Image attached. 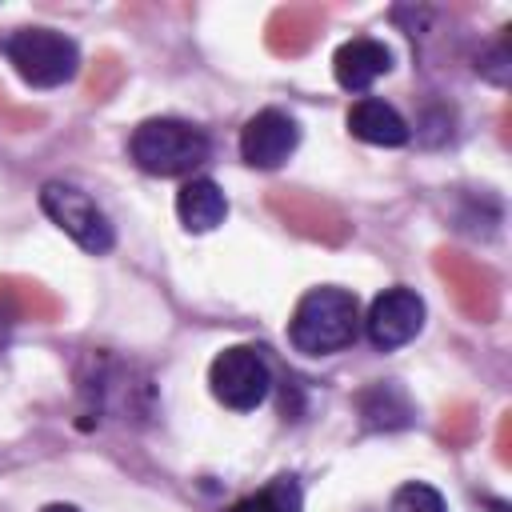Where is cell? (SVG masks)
I'll use <instances>...</instances> for the list:
<instances>
[{
	"label": "cell",
	"instance_id": "6da1fadb",
	"mask_svg": "<svg viewBox=\"0 0 512 512\" xmlns=\"http://www.w3.org/2000/svg\"><path fill=\"white\" fill-rule=\"evenodd\" d=\"M360 320L364 316H360L356 292L320 284L296 300L292 320H288V340L304 356H332L360 336Z\"/></svg>",
	"mask_w": 512,
	"mask_h": 512
},
{
	"label": "cell",
	"instance_id": "7a4b0ae2",
	"mask_svg": "<svg viewBox=\"0 0 512 512\" xmlns=\"http://www.w3.org/2000/svg\"><path fill=\"white\" fill-rule=\"evenodd\" d=\"M128 152H132L136 168H144L148 176H184L212 156V140L204 128H196L188 120L156 116V120L136 124Z\"/></svg>",
	"mask_w": 512,
	"mask_h": 512
},
{
	"label": "cell",
	"instance_id": "3957f363",
	"mask_svg": "<svg viewBox=\"0 0 512 512\" xmlns=\"http://www.w3.org/2000/svg\"><path fill=\"white\" fill-rule=\"evenodd\" d=\"M0 56L32 88H60L80 72V48L56 28H12L0 36Z\"/></svg>",
	"mask_w": 512,
	"mask_h": 512
},
{
	"label": "cell",
	"instance_id": "277c9868",
	"mask_svg": "<svg viewBox=\"0 0 512 512\" xmlns=\"http://www.w3.org/2000/svg\"><path fill=\"white\" fill-rule=\"evenodd\" d=\"M208 388H212V396L224 408L252 412L272 392V368H268V360H264L260 348L232 344V348H224V352L212 356V364H208Z\"/></svg>",
	"mask_w": 512,
	"mask_h": 512
},
{
	"label": "cell",
	"instance_id": "5b68a950",
	"mask_svg": "<svg viewBox=\"0 0 512 512\" xmlns=\"http://www.w3.org/2000/svg\"><path fill=\"white\" fill-rule=\"evenodd\" d=\"M40 208H44V216H48L64 236H72L84 252H92V256L112 252L116 232H112L108 216H104V212L96 208V200H92L88 192H80L76 184L48 180V184L40 188Z\"/></svg>",
	"mask_w": 512,
	"mask_h": 512
},
{
	"label": "cell",
	"instance_id": "8992f818",
	"mask_svg": "<svg viewBox=\"0 0 512 512\" xmlns=\"http://www.w3.org/2000/svg\"><path fill=\"white\" fill-rule=\"evenodd\" d=\"M360 324H364L368 340H372L380 352H392V348L416 340V332L424 328V300H420L412 288H404V284L384 288V292L368 304V316H364Z\"/></svg>",
	"mask_w": 512,
	"mask_h": 512
},
{
	"label": "cell",
	"instance_id": "52a82bcc",
	"mask_svg": "<svg viewBox=\"0 0 512 512\" xmlns=\"http://www.w3.org/2000/svg\"><path fill=\"white\" fill-rule=\"evenodd\" d=\"M300 144V124L280 108H260L240 128V156L252 168H280Z\"/></svg>",
	"mask_w": 512,
	"mask_h": 512
},
{
	"label": "cell",
	"instance_id": "ba28073f",
	"mask_svg": "<svg viewBox=\"0 0 512 512\" xmlns=\"http://www.w3.org/2000/svg\"><path fill=\"white\" fill-rule=\"evenodd\" d=\"M332 72H336V84L348 88V92H368L380 76L392 72V48L376 36H352L336 48L332 56Z\"/></svg>",
	"mask_w": 512,
	"mask_h": 512
},
{
	"label": "cell",
	"instance_id": "9c48e42d",
	"mask_svg": "<svg viewBox=\"0 0 512 512\" xmlns=\"http://www.w3.org/2000/svg\"><path fill=\"white\" fill-rule=\"evenodd\" d=\"M348 132L364 144H376V148H400L408 140V120L388 100L360 96L348 108Z\"/></svg>",
	"mask_w": 512,
	"mask_h": 512
},
{
	"label": "cell",
	"instance_id": "30bf717a",
	"mask_svg": "<svg viewBox=\"0 0 512 512\" xmlns=\"http://www.w3.org/2000/svg\"><path fill=\"white\" fill-rule=\"evenodd\" d=\"M176 216H180V224L188 232H212L228 216V196H224V188L216 180L192 176L176 192Z\"/></svg>",
	"mask_w": 512,
	"mask_h": 512
},
{
	"label": "cell",
	"instance_id": "8fae6325",
	"mask_svg": "<svg viewBox=\"0 0 512 512\" xmlns=\"http://www.w3.org/2000/svg\"><path fill=\"white\" fill-rule=\"evenodd\" d=\"M360 416H364L368 428H404L412 420V404H408L400 384L380 380V384L360 392Z\"/></svg>",
	"mask_w": 512,
	"mask_h": 512
},
{
	"label": "cell",
	"instance_id": "7c38bea8",
	"mask_svg": "<svg viewBox=\"0 0 512 512\" xmlns=\"http://www.w3.org/2000/svg\"><path fill=\"white\" fill-rule=\"evenodd\" d=\"M304 508V492L296 484V476H276L264 488L240 496L228 512H300Z\"/></svg>",
	"mask_w": 512,
	"mask_h": 512
},
{
	"label": "cell",
	"instance_id": "4fadbf2b",
	"mask_svg": "<svg viewBox=\"0 0 512 512\" xmlns=\"http://www.w3.org/2000/svg\"><path fill=\"white\" fill-rule=\"evenodd\" d=\"M388 512H448V508H444V496H440L432 484L412 480V484H400V488L392 492Z\"/></svg>",
	"mask_w": 512,
	"mask_h": 512
},
{
	"label": "cell",
	"instance_id": "5bb4252c",
	"mask_svg": "<svg viewBox=\"0 0 512 512\" xmlns=\"http://www.w3.org/2000/svg\"><path fill=\"white\" fill-rule=\"evenodd\" d=\"M40 512H80V508L76 504H44Z\"/></svg>",
	"mask_w": 512,
	"mask_h": 512
},
{
	"label": "cell",
	"instance_id": "9a60e30c",
	"mask_svg": "<svg viewBox=\"0 0 512 512\" xmlns=\"http://www.w3.org/2000/svg\"><path fill=\"white\" fill-rule=\"evenodd\" d=\"M0 344H4V324H0Z\"/></svg>",
	"mask_w": 512,
	"mask_h": 512
}]
</instances>
